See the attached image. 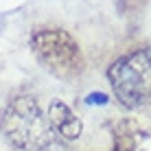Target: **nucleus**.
Listing matches in <instances>:
<instances>
[{"instance_id":"nucleus-1","label":"nucleus","mask_w":151,"mask_h":151,"mask_svg":"<svg viewBox=\"0 0 151 151\" xmlns=\"http://www.w3.org/2000/svg\"><path fill=\"white\" fill-rule=\"evenodd\" d=\"M4 136L22 151H42L53 142V127L33 96H15L0 118Z\"/></svg>"},{"instance_id":"nucleus-2","label":"nucleus","mask_w":151,"mask_h":151,"mask_svg":"<svg viewBox=\"0 0 151 151\" xmlns=\"http://www.w3.org/2000/svg\"><path fill=\"white\" fill-rule=\"evenodd\" d=\"M107 79L114 96L129 110L151 101V46L116 59L107 68Z\"/></svg>"},{"instance_id":"nucleus-3","label":"nucleus","mask_w":151,"mask_h":151,"mask_svg":"<svg viewBox=\"0 0 151 151\" xmlns=\"http://www.w3.org/2000/svg\"><path fill=\"white\" fill-rule=\"evenodd\" d=\"M35 57L59 79H72L83 70V55L70 33L61 29H42L31 35Z\"/></svg>"},{"instance_id":"nucleus-4","label":"nucleus","mask_w":151,"mask_h":151,"mask_svg":"<svg viewBox=\"0 0 151 151\" xmlns=\"http://www.w3.org/2000/svg\"><path fill=\"white\" fill-rule=\"evenodd\" d=\"M48 123L61 138L66 140H77L83 132V125L75 112L66 105L61 99H53L48 105Z\"/></svg>"},{"instance_id":"nucleus-5","label":"nucleus","mask_w":151,"mask_h":151,"mask_svg":"<svg viewBox=\"0 0 151 151\" xmlns=\"http://www.w3.org/2000/svg\"><path fill=\"white\" fill-rule=\"evenodd\" d=\"M86 103L88 105H107V103H110V96H107L105 92H90V94L86 96Z\"/></svg>"}]
</instances>
